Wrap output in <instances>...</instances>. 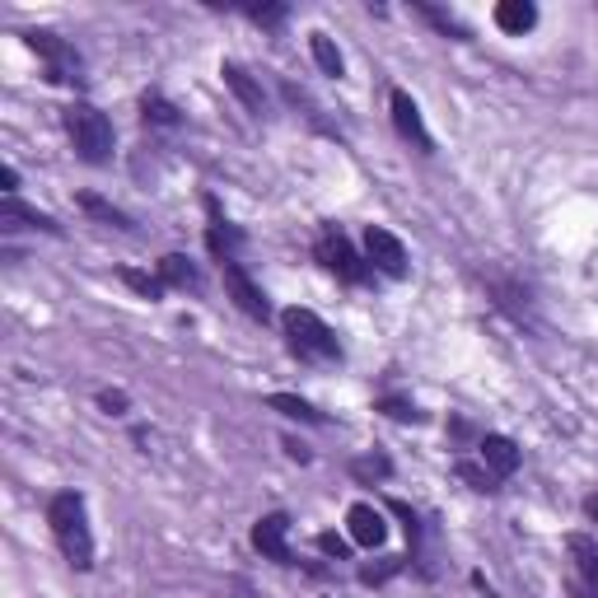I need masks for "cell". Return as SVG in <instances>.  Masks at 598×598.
Returning <instances> with one entry per match:
<instances>
[{
    "label": "cell",
    "mask_w": 598,
    "mask_h": 598,
    "mask_svg": "<svg viewBox=\"0 0 598 598\" xmlns=\"http://www.w3.org/2000/svg\"><path fill=\"white\" fill-rule=\"evenodd\" d=\"M47 524L61 556L70 561V571H94V533H90V509H84L80 491H57L47 501Z\"/></svg>",
    "instance_id": "6da1fadb"
},
{
    "label": "cell",
    "mask_w": 598,
    "mask_h": 598,
    "mask_svg": "<svg viewBox=\"0 0 598 598\" xmlns=\"http://www.w3.org/2000/svg\"><path fill=\"white\" fill-rule=\"evenodd\" d=\"M61 122H66V136H70V146H76V154L84 164H108L113 160V150H117V131H113V122H108V113H99L94 103H84V99H76L70 108L61 113Z\"/></svg>",
    "instance_id": "7a4b0ae2"
},
{
    "label": "cell",
    "mask_w": 598,
    "mask_h": 598,
    "mask_svg": "<svg viewBox=\"0 0 598 598\" xmlns=\"http://www.w3.org/2000/svg\"><path fill=\"white\" fill-rule=\"evenodd\" d=\"M280 327H286V346L295 350L304 365H337L342 360V342L313 309H286L280 313Z\"/></svg>",
    "instance_id": "3957f363"
},
{
    "label": "cell",
    "mask_w": 598,
    "mask_h": 598,
    "mask_svg": "<svg viewBox=\"0 0 598 598\" xmlns=\"http://www.w3.org/2000/svg\"><path fill=\"white\" fill-rule=\"evenodd\" d=\"M313 257H319L337 280H346V286H365L369 272H375L356 249H350V239L337 230V225H323L319 230V239H313Z\"/></svg>",
    "instance_id": "277c9868"
},
{
    "label": "cell",
    "mask_w": 598,
    "mask_h": 598,
    "mask_svg": "<svg viewBox=\"0 0 598 598\" xmlns=\"http://www.w3.org/2000/svg\"><path fill=\"white\" fill-rule=\"evenodd\" d=\"M24 43H28V51H38V57H43L47 80H51V84H80V80H84V61H80V51L70 47L66 38H57V33H47V28H28V33H24Z\"/></svg>",
    "instance_id": "5b68a950"
},
{
    "label": "cell",
    "mask_w": 598,
    "mask_h": 598,
    "mask_svg": "<svg viewBox=\"0 0 598 598\" xmlns=\"http://www.w3.org/2000/svg\"><path fill=\"white\" fill-rule=\"evenodd\" d=\"M365 262H369L375 272H383L389 280H402V276L412 272L402 239H398L393 230H383V225H369V230H365Z\"/></svg>",
    "instance_id": "8992f818"
},
{
    "label": "cell",
    "mask_w": 598,
    "mask_h": 598,
    "mask_svg": "<svg viewBox=\"0 0 598 598\" xmlns=\"http://www.w3.org/2000/svg\"><path fill=\"white\" fill-rule=\"evenodd\" d=\"M253 548L276 561V566H299V556L290 552V515L286 509H272V515H262L253 524Z\"/></svg>",
    "instance_id": "52a82bcc"
},
{
    "label": "cell",
    "mask_w": 598,
    "mask_h": 598,
    "mask_svg": "<svg viewBox=\"0 0 598 598\" xmlns=\"http://www.w3.org/2000/svg\"><path fill=\"white\" fill-rule=\"evenodd\" d=\"M220 276H225V290H230V299H234V304H239L243 313H249L253 323H272V304H267V295H262V286L249 276V267H243V262H225Z\"/></svg>",
    "instance_id": "ba28073f"
},
{
    "label": "cell",
    "mask_w": 598,
    "mask_h": 598,
    "mask_svg": "<svg viewBox=\"0 0 598 598\" xmlns=\"http://www.w3.org/2000/svg\"><path fill=\"white\" fill-rule=\"evenodd\" d=\"M389 108H393V127H398V136L412 140L421 154H435V136L426 131V117H421L416 99H412L407 90H393V94H389Z\"/></svg>",
    "instance_id": "9c48e42d"
},
{
    "label": "cell",
    "mask_w": 598,
    "mask_h": 598,
    "mask_svg": "<svg viewBox=\"0 0 598 598\" xmlns=\"http://www.w3.org/2000/svg\"><path fill=\"white\" fill-rule=\"evenodd\" d=\"M206 216H210V225H206V249H210V257H216L220 267H225V262H239L243 230L220 216V202H216V197H206Z\"/></svg>",
    "instance_id": "30bf717a"
},
{
    "label": "cell",
    "mask_w": 598,
    "mask_h": 598,
    "mask_svg": "<svg viewBox=\"0 0 598 598\" xmlns=\"http://www.w3.org/2000/svg\"><path fill=\"white\" fill-rule=\"evenodd\" d=\"M346 533H350V542L356 548H365V552H375V548H383V538H389V524H383V509H375V505H350L346 509Z\"/></svg>",
    "instance_id": "8fae6325"
},
{
    "label": "cell",
    "mask_w": 598,
    "mask_h": 598,
    "mask_svg": "<svg viewBox=\"0 0 598 598\" xmlns=\"http://www.w3.org/2000/svg\"><path fill=\"white\" fill-rule=\"evenodd\" d=\"M220 80L230 84V94L243 103V113H249V117H262V113H267V94H262V80H253L239 61H220Z\"/></svg>",
    "instance_id": "7c38bea8"
},
{
    "label": "cell",
    "mask_w": 598,
    "mask_h": 598,
    "mask_svg": "<svg viewBox=\"0 0 598 598\" xmlns=\"http://www.w3.org/2000/svg\"><path fill=\"white\" fill-rule=\"evenodd\" d=\"M0 230H38V234H61V225L38 206H24L20 197L0 202Z\"/></svg>",
    "instance_id": "4fadbf2b"
},
{
    "label": "cell",
    "mask_w": 598,
    "mask_h": 598,
    "mask_svg": "<svg viewBox=\"0 0 598 598\" xmlns=\"http://www.w3.org/2000/svg\"><path fill=\"white\" fill-rule=\"evenodd\" d=\"M478 453H482V463H486L491 472H496L501 482H505V478H515L519 463H524V453H519V445H515L509 435H482Z\"/></svg>",
    "instance_id": "5bb4252c"
},
{
    "label": "cell",
    "mask_w": 598,
    "mask_h": 598,
    "mask_svg": "<svg viewBox=\"0 0 598 598\" xmlns=\"http://www.w3.org/2000/svg\"><path fill=\"white\" fill-rule=\"evenodd\" d=\"M538 24V5L533 0H501L496 5V28L509 33V38H524Z\"/></svg>",
    "instance_id": "9a60e30c"
},
{
    "label": "cell",
    "mask_w": 598,
    "mask_h": 598,
    "mask_svg": "<svg viewBox=\"0 0 598 598\" xmlns=\"http://www.w3.org/2000/svg\"><path fill=\"white\" fill-rule=\"evenodd\" d=\"M566 552L575 556V579H579L585 589L598 594V548H594V538L571 533V538H566Z\"/></svg>",
    "instance_id": "2e32d148"
},
{
    "label": "cell",
    "mask_w": 598,
    "mask_h": 598,
    "mask_svg": "<svg viewBox=\"0 0 598 598\" xmlns=\"http://www.w3.org/2000/svg\"><path fill=\"white\" fill-rule=\"evenodd\" d=\"M154 272H160L169 290H202V272L192 267V257H183V253H164Z\"/></svg>",
    "instance_id": "e0dca14e"
},
{
    "label": "cell",
    "mask_w": 598,
    "mask_h": 598,
    "mask_svg": "<svg viewBox=\"0 0 598 598\" xmlns=\"http://www.w3.org/2000/svg\"><path fill=\"white\" fill-rule=\"evenodd\" d=\"M80 210H84V216H94L99 225H113V230H136V225H131V216H127V210H117L113 202H103L99 197V192H80Z\"/></svg>",
    "instance_id": "ac0fdd59"
},
{
    "label": "cell",
    "mask_w": 598,
    "mask_h": 598,
    "mask_svg": "<svg viewBox=\"0 0 598 598\" xmlns=\"http://www.w3.org/2000/svg\"><path fill=\"white\" fill-rule=\"evenodd\" d=\"M309 51H313V61H319L323 76H332V80L346 76V57H342V47L332 43L327 33H309Z\"/></svg>",
    "instance_id": "d6986e66"
},
{
    "label": "cell",
    "mask_w": 598,
    "mask_h": 598,
    "mask_svg": "<svg viewBox=\"0 0 598 598\" xmlns=\"http://www.w3.org/2000/svg\"><path fill=\"white\" fill-rule=\"evenodd\" d=\"M140 117H146V127H160V131L183 127V113L173 108L164 94H146V99H140Z\"/></svg>",
    "instance_id": "ffe728a7"
},
{
    "label": "cell",
    "mask_w": 598,
    "mask_h": 598,
    "mask_svg": "<svg viewBox=\"0 0 598 598\" xmlns=\"http://www.w3.org/2000/svg\"><path fill=\"white\" fill-rule=\"evenodd\" d=\"M267 407L280 412V416H290V421H309V426H323V421H327L319 407H313V402L295 398V393H272V398H267Z\"/></svg>",
    "instance_id": "44dd1931"
},
{
    "label": "cell",
    "mask_w": 598,
    "mask_h": 598,
    "mask_svg": "<svg viewBox=\"0 0 598 598\" xmlns=\"http://www.w3.org/2000/svg\"><path fill=\"white\" fill-rule=\"evenodd\" d=\"M453 472H459V482H468L472 491H478V496H491V491H501V478L496 472H491L486 463H453Z\"/></svg>",
    "instance_id": "7402d4cb"
},
{
    "label": "cell",
    "mask_w": 598,
    "mask_h": 598,
    "mask_svg": "<svg viewBox=\"0 0 598 598\" xmlns=\"http://www.w3.org/2000/svg\"><path fill=\"white\" fill-rule=\"evenodd\" d=\"M412 10L421 14V20H430V24L439 28V33H445V38H459V43H463V38H472V33H468V28L459 24V20H453L449 10H439V5H426V0H416Z\"/></svg>",
    "instance_id": "603a6c76"
},
{
    "label": "cell",
    "mask_w": 598,
    "mask_h": 598,
    "mask_svg": "<svg viewBox=\"0 0 598 598\" xmlns=\"http://www.w3.org/2000/svg\"><path fill=\"white\" fill-rule=\"evenodd\" d=\"M117 276H122V286H131V290H136L140 299H164V290H169V286H164V280H160V272H154V276H150V272L122 267Z\"/></svg>",
    "instance_id": "cb8c5ba5"
},
{
    "label": "cell",
    "mask_w": 598,
    "mask_h": 598,
    "mask_svg": "<svg viewBox=\"0 0 598 598\" xmlns=\"http://www.w3.org/2000/svg\"><path fill=\"white\" fill-rule=\"evenodd\" d=\"M491 290L501 295V309H509L519 323H529V290H519V286H505V280H491Z\"/></svg>",
    "instance_id": "d4e9b609"
},
{
    "label": "cell",
    "mask_w": 598,
    "mask_h": 598,
    "mask_svg": "<svg viewBox=\"0 0 598 598\" xmlns=\"http://www.w3.org/2000/svg\"><path fill=\"white\" fill-rule=\"evenodd\" d=\"M350 472H356L360 482H383V478H389V472H393V463L383 459V453H365V459L350 463Z\"/></svg>",
    "instance_id": "484cf974"
},
{
    "label": "cell",
    "mask_w": 598,
    "mask_h": 598,
    "mask_svg": "<svg viewBox=\"0 0 598 598\" xmlns=\"http://www.w3.org/2000/svg\"><path fill=\"white\" fill-rule=\"evenodd\" d=\"M412 556H383L379 566H360V585H383V579H393L402 566H407Z\"/></svg>",
    "instance_id": "4316f807"
},
{
    "label": "cell",
    "mask_w": 598,
    "mask_h": 598,
    "mask_svg": "<svg viewBox=\"0 0 598 598\" xmlns=\"http://www.w3.org/2000/svg\"><path fill=\"white\" fill-rule=\"evenodd\" d=\"M243 14H249L253 24H262V28H280V24L290 20L286 5H243Z\"/></svg>",
    "instance_id": "83f0119b"
},
{
    "label": "cell",
    "mask_w": 598,
    "mask_h": 598,
    "mask_svg": "<svg viewBox=\"0 0 598 598\" xmlns=\"http://www.w3.org/2000/svg\"><path fill=\"white\" fill-rule=\"evenodd\" d=\"M375 407L383 412V416H393V421H421V412H416V402H407V398H379Z\"/></svg>",
    "instance_id": "f1b7e54d"
},
{
    "label": "cell",
    "mask_w": 598,
    "mask_h": 598,
    "mask_svg": "<svg viewBox=\"0 0 598 598\" xmlns=\"http://www.w3.org/2000/svg\"><path fill=\"white\" fill-rule=\"evenodd\" d=\"M127 407H131V402H127V393H122V389H103L99 393V412L103 416H127Z\"/></svg>",
    "instance_id": "f546056e"
},
{
    "label": "cell",
    "mask_w": 598,
    "mask_h": 598,
    "mask_svg": "<svg viewBox=\"0 0 598 598\" xmlns=\"http://www.w3.org/2000/svg\"><path fill=\"white\" fill-rule=\"evenodd\" d=\"M319 552L332 556V561H346V556H350V542L337 538V533H319Z\"/></svg>",
    "instance_id": "4dcf8cb0"
},
{
    "label": "cell",
    "mask_w": 598,
    "mask_h": 598,
    "mask_svg": "<svg viewBox=\"0 0 598 598\" xmlns=\"http://www.w3.org/2000/svg\"><path fill=\"white\" fill-rule=\"evenodd\" d=\"M0 187H5V197H14V192H20V169L14 164L0 169Z\"/></svg>",
    "instance_id": "1f68e13d"
},
{
    "label": "cell",
    "mask_w": 598,
    "mask_h": 598,
    "mask_svg": "<svg viewBox=\"0 0 598 598\" xmlns=\"http://www.w3.org/2000/svg\"><path fill=\"white\" fill-rule=\"evenodd\" d=\"M286 453H290L295 463H309V449H304V445H295V439H286Z\"/></svg>",
    "instance_id": "d6a6232c"
},
{
    "label": "cell",
    "mask_w": 598,
    "mask_h": 598,
    "mask_svg": "<svg viewBox=\"0 0 598 598\" xmlns=\"http://www.w3.org/2000/svg\"><path fill=\"white\" fill-rule=\"evenodd\" d=\"M585 515L598 524V496H589V501H585Z\"/></svg>",
    "instance_id": "836d02e7"
}]
</instances>
